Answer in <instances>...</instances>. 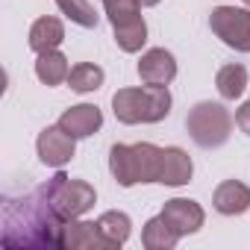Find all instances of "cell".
I'll return each instance as SVG.
<instances>
[{"instance_id": "cell-1", "label": "cell", "mask_w": 250, "mask_h": 250, "mask_svg": "<svg viewBox=\"0 0 250 250\" xmlns=\"http://www.w3.org/2000/svg\"><path fill=\"white\" fill-rule=\"evenodd\" d=\"M0 241L9 250L21 247H62L65 218L53 209L47 188L39 186L27 194L6 197L0 215Z\"/></svg>"}, {"instance_id": "cell-2", "label": "cell", "mask_w": 250, "mask_h": 250, "mask_svg": "<svg viewBox=\"0 0 250 250\" xmlns=\"http://www.w3.org/2000/svg\"><path fill=\"white\" fill-rule=\"evenodd\" d=\"M162 150L150 142L142 145H112L109 150V171L118 186L130 188L136 183H159L162 174Z\"/></svg>"}, {"instance_id": "cell-3", "label": "cell", "mask_w": 250, "mask_h": 250, "mask_svg": "<svg viewBox=\"0 0 250 250\" xmlns=\"http://www.w3.org/2000/svg\"><path fill=\"white\" fill-rule=\"evenodd\" d=\"M112 109L121 124H159L171 112V91L168 85L118 88L112 97Z\"/></svg>"}, {"instance_id": "cell-4", "label": "cell", "mask_w": 250, "mask_h": 250, "mask_svg": "<svg viewBox=\"0 0 250 250\" xmlns=\"http://www.w3.org/2000/svg\"><path fill=\"white\" fill-rule=\"evenodd\" d=\"M186 130L191 136V142L203 150H215L221 145H227L229 133H232V118L229 112L221 106V103H212V100H203L197 103L188 118H186Z\"/></svg>"}, {"instance_id": "cell-5", "label": "cell", "mask_w": 250, "mask_h": 250, "mask_svg": "<svg viewBox=\"0 0 250 250\" xmlns=\"http://www.w3.org/2000/svg\"><path fill=\"white\" fill-rule=\"evenodd\" d=\"M44 188H47V197H50L53 209H56L65 221L83 218V215L94 206V200H97L94 186H88L85 180H71V177L62 174V171H59Z\"/></svg>"}, {"instance_id": "cell-6", "label": "cell", "mask_w": 250, "mask_h": 250, "mask_svg": "<svg viewBox=\"0 0 250 250\" xmlns=\"http://www.w3.org/2000/svg\"><path fill=\"white\" fill-rule=\"evenodd\" d=\"M209 27L227 47L238 53H250V9L215 6L209 15Z\"/></svg>"}, {"instance_id": "cell-7", "label": "cell", "mask_w": 250, "mask_h": 250, "mask_svg": "<svg viewBox=\"0 0 250 250\" xmlns=\"http://www.w3.org/2000/svg\"><path fill=\"white\" fill-rule=\"evenodd\" d=\"M36 150H39V159L47 165V168H62L74 159L77 153V139L71 133H65L59 124L53 127H44L39 133V142H36Z\"/></svg>"}, {"instance_id": "cell-8", "label": "cell", "mask_w": 250, "mask_h": 250, "mask_svg": "<svg viewBox=\"0 0 250 250\" xmlns=\"http://www.w3.org/2000/svg\"><path fill=\"white\" fill-rule=\"evenodd\" d=\"M139 77L145 85H168L177 77V59L165 47H153L139 62Z\"/></svg>"}, {"instance_id": "cell-9", "label": "cell", "mask_w": 250, "mask_h": 250, "mask_svg": "<svg viewBox=\"0 0 250 250\" xmlns=\"http://www.w3.org/2000/svg\"><path fill=\"white\" fill-rule=\"evenodd\" d=\"M162 218L180 232V238L197 232V229L203 227V221H206L200 203H194V200H188V197H174V200H168V203L162 206Z\"/></svg>"}, {"instance_id": "cell-10", "label": "cell", "mask_w": 250, "mask_h": 250, "mask_svg": "<svg viewBox=\"0 0 250 250\" xmlns=\"http://www.w3.org/2000/svg\"><path fill=\"white\" fill-rule=\"evenodd\" d=\"M59 127L65 133H71L74 139H88L103 127V115H100L97 106L80 103V106H71V109H65L59 115Z\"/></svg>"}, {"instance_id": "cell-11", "label": "cell", "mask_w": 250, "mask_h": 250, "mask_svg": "<svg viewBox=\"0 0 250 250\" xmlns=\"http://www.w3.org/2000/svg\"><path fill=\"white\" fill-rule=\"evenodd\" d=\"M62 247H68V250H106L109 244H106L97 224L71 218L62 227Z\"/></svg>"}, {"instance_id": "cell-12", "label": "cell", "mask_w": 250, "mask_h": 250, "mask_svg": "<svg viewBox=\"0 0 250 250\" xmlns=\"http://www.w3.org/2000/svg\"><path fill=\"white\" fill-rule=\"evenodd\" d=\"M212 203H215V209L221 215H229V218L232 215H244L250 209V188L244 183H238V180H224L215 188Z\"/></svg>"}, {"instance_id": "cell-13", "label": "cell", "mask_w": 250, "mask_h": 250, "mask_svg": "<svg viewBox=\"0 0 250 250\" xmlns=\"http://www.w3.org/2000/svg\"><path fill=\"white\" fill-rule=\"evenodd\" d=\"M191 156L183 150V147H165L162 150V174H159V183L162 186H186L191 180Z\"/></svg>"}, {"instance_id": "cell-14", "label": "cell", "mask_w": 250, "mask_h": 250, "mask_svg": "<svg viewBox=\"0 0 250 250\" xmlns=\"http://www.w3.org/2000/svg\"><path fill=\"white\" fill-rule=\"evenodd\" d=\"M65 42V27L59 18H39L33 27H30V50L36 53H50V50H59V44Z\"/></svg>"}, {"instance_id": "cell-15", "label": "cell", "mask_w": 250, "mask_h": 250, "mask_svg": "<svg viewBox=\"0 0 250 250\" xmlns=\"http://www.w3.org/2000/svg\"><path fill=\"white\" fill-rule=\"evenodd\" d=\"M97 227H100V232H103V238H106V244L109 247H124L127 244V238H130V232H133V221H130V215L127 212H103L100 218H97Z\"/></svg>"}, {"instance_id": "cell-16", "label": "cell", "mask_w": 250, "mask_h": 250, "mask_svg": "<svg viewBox=\"0 0 250 250\" xmlns=\"http://www.w3.org/2000/svg\"><path fill=\"white\" fill-rule=\"evenodd\" d=\"M177 241H180V232H177L162 215L150 218V221L145 224V229H142V244H145L147 250H171Z\"/></svg>"}, {"instance_id": "cell-17", "label": "cell", "mask_w": 250, "mask_h": 250, "mask_svg": "<svg viewBox=\"0 0 250 250\" xmlns=\"http://www.w3.org/2000/svg\"><path fill=\"white\" fill-rule=\"evenodd\" d=\"M68 59L59 53V50H50V53H39L36 59V77L44 83V85H59V83H68Z\"/></svg>"}, {"instance_id": "cell-18", "label": "cell", "mask_w": 250, "mask_h": 250, "mask_svg": "<svg viewBox=\"0 0 250 250\" xmlns=\"http://www.w3.org/2000/svg\"><path fill=\"white\" fill-rule=\"evenodd\" d=\"M215 85H218V91H221L224 100L241 97L244 88H247V68L244 65H224L218 71V77H215Z\"/></svg>"}, {"instance_id": "cell-19", "label": "cell", "mask_w": 250, "mask_h": 250, "mask_svg": "<svg viewBox=\"0 0 250 250\" xmlns=\"http://www.w3.org/2000/svg\"><path fill=\"white\" fill-rule=\"evenodd\" d=\"M115 30V42L124 53H139L147 42V24L145 18H136V21H127V24H118L112 27Z\"/></svg>"}, {"instance_id": "cell-20", "label": "cell", "mask_w": 250, "mask_h": 250, "mask_svg": "<svg viewBox=\"0 0 250 250\" xmlns=\"http://www.w3.org/2000/svg\"><path fill=\"white\" fill-rule=\"evenodd\" d=\"M103 68L100 65H91V62H80V65H74L71 68V74H68V85L74 88V91H80V94H88V91H97L100 85H103Z\"/></svg>"}, {"instance_id": "cell-21", "label": "cell", "mask_w": 250, "mask_h": 250, "mask_svg": "<svg viewBox=\"0 0 250 250\" xmlns=\"http://www.w3.org/2000/svg\"><path fill=\"white\" fill-rule=\"evenodd\" d=\"M56 6L62 9L65 18H71L77 27H85V30H94L100 21V15L94 12V6L88 0H56Z\"/></svg>"}, {"instance_id": "cell-22", "label": "cell", "mask_w": 250, "mask_h": 250, "mask_svg": "<svg viewBox=\"0 0 250 250\" xmlns=\"http://www.w3.org/2000/svg\"><path fill=\"white\" fill-rule=\"evenodd\" d=\"M142 6H145L142 0H103V9H106L112 27L142 18Z\"/></svg>"}, {"instance_id": "cell-23", "label": "cell", "mask_w": 250, "mask_h": 250, "mask_svg": "<svg viewBox=\"0 0 250 250\" xmlns=\"http://www.w3.org/2000/svg\"><path fill=\"white\" fill-rule=\"evenodd\" d=\"M235 124L241 127V133H247V136H250V100H244V103H241V109L235 112Z\"/></svg>"}, {"instance_id": "cell-24", "label": "cell", "mask_w": 250, "mask_h": 250, "mask_svg": "<svg viewBox=\"0 0 250 250\" xmlns=\"http://www.w3.org/2000/svg\"><path fill=\"white\" fill-rule=\"evenodd\" d=\"M244 3H247V6H250V0H244Z\"/></svg>"}]
</instances>
